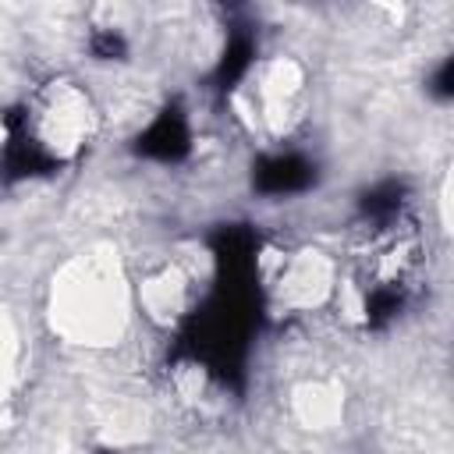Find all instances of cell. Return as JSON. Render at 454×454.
<instances>
[{"instance_id":"cell-2","label":"cell","mask_w":454,"mask_h":454,"mask_svg":"<svg viewBox=\"0 0 454 454\" xmlns=\"http://www.w3.org/2000/svg\"><path fill=\"white\" fill-rule=\"evenodd\" d=\"M21 131L39 160L74 163L103 131V103L74 74H53L25 99Z\"/></svg>"},{"instance_id":"cell-7","label":"cell","mask_w":454,"mask_h":454,"mask_svg":"<svg viewBox=\"0 0 454 454\" xmlns=\"http://www.w3.org/2000/svg\"><path fill=\"white\" fill-rule=\"evenodd\" d=\"M14 365H18V337H14L11 323L0 316V401L7 397L11 380H14V372H18Z\"/></svg>"},{"instance_id":"cell-1","label":"cell","mask_w":454,"mask_h":454,"mask_svg":"<svg viewBox=\"0 0 454 454\" xmlns=\"http://www.w3.org/2000/svg\"><path fill=\"white\" fill-rule=\"evenodd\" d=\"M131 277L110 252L67 259L50 284V326L74 348H110L124 337L131 316Z\"/></svg>"},{"instance_id":"cell-3","label":"cell","mask_w":454,"mask_h":454,"mask_svg":"<svg viewBox=\"0 0 454 454\" xmlns=\"http://www.w3.org/2000/svg\"><path fill=\"white\" fill-rule=\"evenodd\" d=\"M259 277L270 301L287 316H309L333 301L340 266L337 259L312 245H266L259 255Z\"/></svg>"},{"instance_id":"cell-4","label":"cell","mask_w":454,"mask_h":454,"mask_svg":"<svg viewBox=\"0 0 454 454\" xmlns=\"http://www.w3.org/2000/svg\"><path fill=\"white\" fill-rule=\"evenodd\" d=\"M309 74L305 64L291 53H270L248 67L241 89L234 92L238 117L270 138H287L294 124L305 117Z\"/></svg>"},{"instance_id":"cell-5","label":"cell","mask_w":454,"mask_h":454,"mask_svg":"<svg viewBox=\"0 0 454 454\" xmlns=\"http://www.w3.org/2000/svg\"><path fill=\"white\" fill-rule=\"evenodd\" d=\"M202 273L184 255H160L131 277V305L160 330L181 326L199 301Z\"/></svg>"},{"instance_id":"cell-6","label":"cell","mask_w":454,"mask_h":454,"mask_svg":"<svg viewBox=\"0 0 454 454\" xmlns=\"http://www.w3.org/2000/svg\"><path fill=\"white\" fill-rule=\"evenodd\" d=\"M344 411V397L330 380H305L291 390V415L305 429H333V422Z\"/></svg>"}]
</instances>
